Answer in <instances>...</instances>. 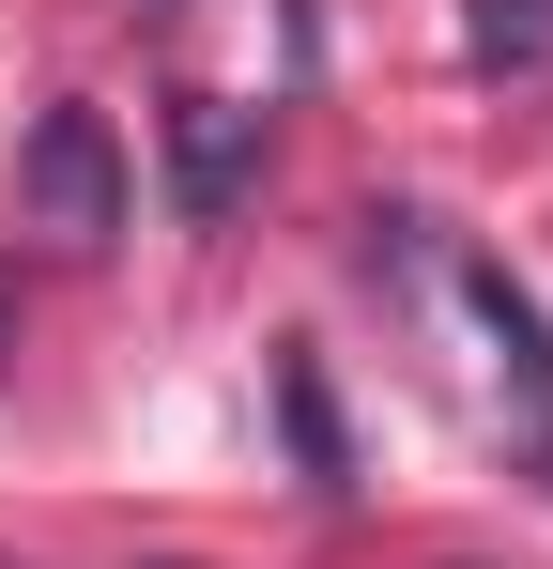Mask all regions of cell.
<instances>
[{
	"label": "cell",
	"mask_w": 553,
	"mask_h": 569,
	"mask_svg": "<svg viewBox=\"0 0 553 569\" xmlns=\"http://www.w3.org/2000/svg\"><path fill=\"white\" fill-rule=\"evenodd\" d=\"M247 186H262V108H231V93H170V200H184V231H215Z\"/></svg>",
	"instance_id": "7a4b0ae2"
},
{
	"label": "cell",
	"mask_w": 553,
	"mask_h": 569,
	"mask_svg": "<svg viewBox=\"0 0 553 569\" xmlns=\"http://www.w3.org/2000/svg\"><path fill=\"white\" fill-rule=\"evenodd\" d=\"M154 569H184V555H154Z\"/></svg>",
	"instance_id": "52a82bcc"
},
{
	"label": "cell",
	"mask_w": 553,
	"mask_h": 569,
	"mask_svg": "<svg viewBox=\"0 0 553 569\" xmlns=\"http://www.w3.org/2000/svg\"><path fill=\"white\" fill-rule=\"evenodd\" d=\"M276 431H292V477H308V492H354L339 400H323V370H308V355H276Z\"/></svg>",
	"instance_id": "277c9868"
},
{
	"label": "cell",
	"mask_w": 553,
	"mask_h": 569,
	"mask_svg": "<svg viewBox=\"0 0 553 569\" xmlns=\"http://www.w3.org/2000/svg\"><path fill=\"white\" fill-rule=\"evenodd\" d=\"M16 231H47V247H108L123 231V139H108V108H47L16 139Z\"/></svg>",
	"instance_id": "6da1fadb"
},
{
	"label": "cell",
	"mask_w": 553,
	"mask_h": 569,
	"mask_svg": "<svg viewBox=\"0 0 553 569\" xmlns=\"http://www.w3.org/2000/svg\"><path fill=\"white\" fill-rule=\"evenodd\" d=\"M461 308L492 323V355H507V385H523V400H553V323H539V292L507 278V262H461Z\"/></svg>",
	"instance_id": "3957f363"
},
{
	"label": "cell",
	"mask_w": 553,
	"mask_h": 569,
	"mask_svg": "<svg viewBox=\"0 0 553 569\" xmlns=\"http://www.w3.org/2000/svg\"><path fill=\"white\" fill-rule=\"evenodd\" d=\"M461 31H476V62H523L553 31V0H461Z\"/></svg>",
	"instance_id": "5b68a950"
},
{
	"label": "cell",
	"mask_w": 553,
	"mask_h": 569,
	"mask_svg": "<svg viewBox=\"0 0 553 569\" xmlns=\"http://www.w3.org/2000/svg\"><path fill=\"white\" fill-rule=\"evenodd\" d=\"M0 339H16V278H0Z\"/></svg>",
	"instance_id": "8992f818"
}]
</instances>
